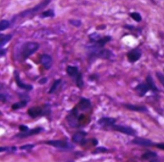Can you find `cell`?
<instances>
[{
    "label": "cell",
    "mask_w": 164,
    "mask_h": 162,
    "mask_svg": "<svg viewBox=\"0 0 164 162\" xmlns=\"http://www.w3.org/2000/svg\"><path fill=\"white\" fill-rule=\"evenodd\" d=\"M42 130H43V128L41 127H36V128H34V129H32L31 130L27 131V132H26L19 133V134H17V135H15V136L17 137V138H26V137H28V136L37 135V134L41 133Z\"/></svg>",
    "instance_id": "4fadbf2b"
},
{
    "label": "cell",
    "mask_w": 164,
    "mask_h": 162,
    "mask_svg": "<svg viewBox=\"0 0 164 162\" xmlns=\"http://www.w3.org/2000/svg\"><path fill=\"white\" fill-rule=\"evenodd\" d=\"M16 150H17V149L15 147H1V148H0V151H1V152H3V151L12 152V151H15Z\"/></svg>",
    "instance_id": "1f68e13d"
},
{
    "label": "cell",
    "mask_w": 164,
    "mask_h": 162,
    "mask_svg": "<svg viewBox=\"0 0 164 162\" xmlns=\"http://www.w3.org/2000/svg\"><path fill=\"white\" fill-rule=\"evenodd\" d=\"M62 80L60 79H58L57 80H55V82L53 83V85H51V88L49 89V91H48V94H53V93L56 91L57 89H58V86L60 85V84L61 83Z\"/></svg>",
    "instance_id": "484cf974"
},
{
    "label": "cell",
    "mask_w": 164,
    "mask_h": 162,
    "mask_svg": "<svg viewBox=\"0 0 164 162\" xmlns=\"http://www.w3.org/2000/svg\"><path fill=\"white\" fill-rule=\"evenodd\" d=\"M67 162H75L74 161H67Z\"/></svg>",
    "instance_id": "7bdbcfd3"
},
{
    "label": "cell",
    "mask_w": 164,
    "mask_h": 162,
    "mask_svg": "<svg viewBox=\"0 0 164 162\" xmlns=\"http://www.w3.org/2000/svg\"><path fill=\"white\" fill-rule=\"evenodd\" d=\"M131 142L134 144L142 145V146H152L154 145L153 142L149 139L140 138V137H137V138H134Z\"/></svg>",
    "instance_id": "2e32d148"
},
{
    "label": "cell",
    "mask_w": 164,
    "mask_h": 162,
    "mask_svg": "<svg viewBox=\"0 0 164 162\" xmlns=\"http://www.w3.org/2000/svg\"><path fill=\"white\" fill-rule=\"evenodd\" d=\"M88 51V58L90 61L94 60L97 58L103 59V60H109L113 57V53L108 49H89Z\"/></svg>",
    "instance_id": "7a4b0ae2"
},
{
    "label": "cell",
    "mask_w": 164,
    "mask_h": 162,
    "mask_svg": "<svg viewBox=\"0 0 164 162\" xmlns=\"http://www.w3.org/2000/svg\"><path fill=\"white\" fill-rule=\"evenodd\" d=\"M41 63L46 70H48L52 67L53 58L48 54H43L41 57Z\"/></svg>",
    "instance_id": "9a60e30c"
},
{
    "label": "cell",
    "mask_w": 164,
    "mask_h": 162,
    "mask_svg": "<svg viewBox=\"0 0 164 162\" xmlns=\"http://www.w3.org/2000/svg\"><path fill=\"white\" fill-rule=\"evenodd\" d=\"M101 28V29H104V28H106V26H105L104 25L103 26H99V27H97V29H98V28Z\"/></svg>",
    "instance_id": "60d3db41"
},
{
    "label": "cell",
    "mask_w": 164,
    "mask_h": 162,
    "mask_svg": "<svg viewBox=\"0 0 164 162\" xmlns=\"http://www.w3.org/2000/svg\"><path fill=\"white\" fill-rule=\"evenodd\" d=\"M101 36L100 33L97 32H94L91 34H90L89 35V39L90 40V42H95L98 41V40H100L101 38Z\"/></svg>",
    "instance_id": "4316f807"
},
{
    "label": "cell",
    "mask_w": 164,
    "mask_h": 162,
    "mask_svg": "<svg viewBox=\"0 0 164 162\" xmlns=\"http://www.w3.org/2000/svg\"><path fill=\"white\" fill-rule=\"evenodd\" d=\"M155 146L157 148L164 151V143H158V144H156Z\"/></svg>",
    "instance_id": "74e56055"
},
{
    "label": "cell",
    "mask_w": 164,
    "mask_h": 162,
    "mask_svg": "<svg viewBox=\"0 0 164 162\" xmlns=\"http://www.w3.org/2000/svg\"><path fill=\"white\" fill-rule=\"evenodd\" d=\"M108 149L104 147H100L98 148H95V150L92 152L93 154H98V153H103V152H107Z\"/></svg>",
    "instance_id": "4dcf8cb0"
},
{
    "label": "cell",
    "mask_w": 164,
    "mask_h": 162,
    "mask_svg": "<svg viewBox=\"0 0 164 162\" xmlns=\"http://www.w3.org/2000/svg\"><path fill=\"white\" fill-rule=\"evenodd\" d=\"M145 81H146V84L147 85V86L149 87V88L150 90H152L153 92H158V90L157 87H156L155 84H154L153 80L152 78V77L151 76H147L146 79H145Z\"/></svg>",
    "instance_id": "44dd1931"
},
{
    "label": "cell",
    "mask_w": 164,
    "mask_h": 162,
    "mask_svg": "<svg viewBox=\"0 0 164 162\" xmlns=\"http://www.w3.org/2000/svg\"><path fill=\"white\" fill-rule=\"evenodd\" d=\"M157 156V154L156 152H153V151H147L145 152V153L142 155V158L143 160H150V159H154Z\"/></svg>",
    "instance_id": "d4e9b609"
},
{
    "label": "cell",
    "mask_w": 164,
    "mask_h": 162,
    "mask_svg": "<svg viewBox=\"0 0 164 162\" xmlns=\"http://www.w3.org/2000/svg\"><path fill=\"white\" fill-rule=\"evenodd\" d=\"M112 40V37L109 35L104 36L98 40V41L95 42H90L86 46V48L89 49H101L104 47V46L107 44L108 42H109Z\"/></svg>",
    "instance_id": "5b68a950"
},
{
    "label": "cell",
    "mask_w": 164,
    "mask_h": 162,
    "mask_svg": "<svg viewBox=\"0 0 164 162\" xmlns=\"http://www.w3.org/2000/svg\"><path fill=\"white\" fill-rule=\"evenodd\" d=\"M40 44L37 42H26L21 45L17 54V59L19 62H24L31 55L35 53L39 49Z\"/></svg>",
    "instance_id": "6da1fadb"
},
{
    "label": "cell",
    "mask_w": 164,
    "mask_h": 162,
    "mask_svg": "<svg viewBox=\"0 0 164 162\" xmlns=\"http://www.w3.org/2000/svg\"><path fill=\"white\" fill-rule=\"evenodd\" d=\"M66 73L70 77L75 78L79 74V69L77 66L68 65L66 67Z\"/></svg>",
    "instance_id": "d6986e66"
},
{
    "label": "cell",
    "mask_w": 164,
    "mask_h": 162,
    "mask_svg": "<svg viewBox=\"0 0 164 162\" xmlns=\"http://www.w3.org/2000/svg\"><path fill=\"white\" fill-rule=\"evenodd\" d=\"M48 82V78H42L41 80L39 81V83L40 85H44Z\"/></svg>",
    "instance_id": "8d00e7d4"
},
{
    "label": "cell",
    "mask_w": 164,
    "mask_h": 162,
    "mask_svg": "<svg viewBox=\"0 0 164 162\" xmlns=\"http://www.w3.org/2000/svg\"><path fill=\"white\" fill-rule=\"evenodd\" d=\"M7 49L1 48V49H0V55H1V57L5 55V54L7 53Z\"/></svg>",
    "instance_id": "f35d334b"
},
{
    "label": "cell",
    "mask_w": 164,
    "mask_h": 162,
    "mask_svg": "<svg viewBox=\"0 0 164 162\" xmlns=\"http://www.w3.org/2000/svg\"><path fill=\"white\" fill-rule=\"evenodd\" d=\"M142 55L141 51L138 48H135L128 52L126 55L128 60L131 63H134L140 58Z\"/></svg>",
    "instance_id": "30bf717a"
},
{
    "label": "cell",
    "mask_w": 164,
    "mask_h": 162,
    "mask_svg": "<svg viewBox=\"0 0 164 162\" xmlns=\"http://www.w3.org/2000/svg\"><path fill=\"white\" fill-rule=\"evenodd\" d=\"M10 26V21L6 19H3L0 22V31L3 32L5 30L8 29Z\"/></svg>",
    "instance_id": "83f0119b"
},
{
    "label": "cell",
    "mask_w": 164,
    "mask_h": 162,
    "mask_svg": "<svg viewBox=\"0 0 164 162\" xmlns=\"http://www.w3.org/2000/svg\"><path fill=\"white\" fill-rule=\"evenodd\" d=\"M78 117V108L76 107L75 108H74L72 111L66 117L68 124L72 127H78L79 124Z\"/></svg>",
    "instance_id": "8992f818"
},
{
    "label": "cell",
    "mask_w": 164,
    "mask_h": 162,
    "mask_svg": "<svg viewBox=\"0 0 164 162\" xmlns=\"http://www.w3.org/2000/svg\"><path fill=\"white\" fill-rule=\"evenodd\" d=\"M50 107L48 105H45L42 107H33L30 108L27 111L29 116L32 118H36L39 116L49 115L51 113Z\"/></svg>",
    "instance_id": "3957f363"
},
{
    "label": "cell",
    "mask_w": 164,
    "mask_h": 162,
    "mask_svg": "<svg viewBox=\"0 0 164 162\" xmlns=\"http://www.w3.org/2000/svg\"><path fill=\"white\" fill-rule=\"evenodd\" d=\"M55 16V13L53 9H48V10L43 11L40 15L41 18H48V17H53Z\"/></svg>",
    "instance_id": "cb8c5ba5"
},
{
    "label": "cell",
    "mask_w": 164,
    "mask_h": 162,
    "mask_svg": "<svg viewBox=\"0 0 164 162\" xmlns=\"http://www.w3.org/2000/svg\"><path fill=\"white\" fill-rule=\"evenodd\" d=\"M14 79L15 81V83H16L17 85L19 87V88L27 90V91H30V90H33V87L32 85H30V84H26L23 82V81L21 80L20 78V75L19 73H18V71L15 70L14 71Z\"/></svg>",
    "instance_id": "9c48e42d"
},
{
    "label": "cell",
    "mask_w": 164,
    "mask_h": 162,
    "mask_svg": "<svg viewBox=\"0 0 164 162\" xmlns=\"http://www.w3.org/2000/svg\"><path fill=\"white\" fill-rule=\"evenodd\" d=\"M87 135V133L85 132H78L75 133L72 136V141L75 143L81 144L82 145H85L86 142L85 136Z\"/></svg>",
    "instance_id": "8fae6325"
},
{
    "label": "cell",
    "mask_w": 164,
    "mask_h": 162,
    "mask_svg": "<svg viewBox=\"0 0 164 162\" xmlns=\"http://www.w3.org/2000/svg\"><path fill=\"white\" fill-rule=\"evenodd\" d=\"M150 162H158L157 160H155V159H152V160H151Z\"/></svg>",
    "instance_id": "b9f144b4"
},
{
    "label": "cell",
    "mask_w": 164,
    "mask_h": 162,
    "mask_svg": "<svg viewBox=\"0 0 164 162\" xmlns=\"http://www.w3.org/2000/svg\"><path fill=\"white\" fill-rule=\"evenodd\" d=\"M98 124L104 127H111L116 123V119L113 117H103L99 119Z\"/></svg>",
    "instance_id": "5bb4252c"
},
{
    "label": "cell",
    "mask_w": 164,
    "mask_h": 162,
    "mask_svg": "<svg viewBox=\"0 0 164 162\" xmlns=\"http://www.w3.org/2000/svg\"><path fill=\"white\" fill-rule=\"evenodd\" d=\"M156 75L157 76L158 78L160 83L162 84L163 87H164V75L163 74H162L160 72H158L156 73Z\"/></svg>",
    "instance_id": "d6a6232c"
},
{
    "label": "cell",
    "mask_w": 164,
    "mask_h": 162,
    "mask_svg": "<svg viewBox=\"0 0 164 162\" xmlns=\"http://www.w3.org/2000/svg\"><path fill=\"white\" fill-rule=\"evenodd\" d=\"M69 24L76 28H79L82 25V22L80 19H69L68 21Z\"/></svg>",
    "instance_id": "f1b7e54d"
},
{
    "label": "cell",
    "mask_w": 164,
    "mask_h": 162,
    "mask_svg": "<svg viewBox=\"0 0 164 162\" xmlns=\"http://www.w3.org/2000/svg\"><path fill=\"white\" fill-rule=\"evenodd\" d=\"M110 128L113 131H116V132H120L129 136H135L136 135V133H137V132H136V131L134 129H133L132 127L129 126L115 125V124H114V125L111 127Z\"/></svg>",
    "instance_id": "ba28073f"
},
{
    "label": "cell",
    "mask_w": 164,
    "mask_h": 162,
    "mask_svg": "<svg viewBox=\"0 0 164 162\" xmlns=\"http://www.w3.org/2000/svg\"><path fill=\"white\" fill-rule=\"evenodd\" d=\"M91 143H92V145L95 146V145H98V141L97 140L95 139V138H93V139L91 140Z\"/></svg>",
    "instance_id": "ab89813d"
},
{
    "label": "cell",
    "mask_w": 164,
    "mask_h": 162,
    "mask_svg": "<svg viewBox=\"0 0 164 162\" xmlns=\"http://www.w3.org/2000/svg\"><path fill=\"white\" fill-rule=\"evenodd\" d=\"M124 107L128 109L129 110L135 111H140V112H145L147 111V108L144 107V106H138L135 105H130V104H124Z\"/></svg>",
    "instance_id": "ac0fdd59"
},
{
    "label": "cell",
    "mask_w": 164,
    "mask_h": 162,
    "mask_svg": "<svg viewBox=\"0 0 164 162\" xmlns=\"http://www.w3.org/2000/svg\"><path fill=\"white\" fill-rule=\"evenodd\" d=\"M129 16L136 22H140L142 21V17L140 14L137 13V12H132V13H130L129 14Z\"/></svg>",
    "instance_id": "f546056e"
},
{
    "label": "cell",
    "mask_w": 164,
    "mask_h": 162,
    "mask_svg": "<svg viewBox=\"0 0 164 162\" xmlns=\"http://www.w3.org/2000/svg\"><path fill=\"white\" fill-rule=\"evenodd\" d=\"M12 39V35H11V34H8V35H3V34H1L0 35V48H3V47L7 44Z\"/></svg>",
    "instance_id": "ffe728a7"
},
{
    "label": "cell",
    "mask_w": 164,
    "mask_h": 162,
    "mask_svg": "<svg viewBox=\"0 0 164 162\" xmlns=\"http://www.w3.org/2000/svg\"><path fill=\"white\" fill-rule=\"evenodd\" d=\"M45 144L62 149H73L75 147L71 143L64 141H46Z\"/></svg>",
    "instance_id": "52a82bcc"
},
{
    "label": "cell",
    "mask_w": 164,
    "mask_h": 162,
    "mask_svg": "<svg viewBox=\"0 0 164 162\" xmlns=\"http://www.w3.org/2000/svg\"><path fill=\"white\" fill-rule=\"evenodd\" d=\"M51 0H43L42 1L39 3V4L35 5L32 8L27 9V10L21 12L19 14V16L24 18L31 16V15H34L35 13H37L38 12L41 11L43 9H44L46 7H48V5L50 3Z\"/></svg>",
    "instance_id": "277c9868"
},
{
    "label": "cell",
    "mask_w": 164,
    "mask_h": 162,
    "mask_svg": "<svg viewBox=\"0 0 164 162\" xmlns=\"http://www.w3.org/2000/svg\"><path fill=\"white\" fill-rule=\"evenodd\" d=\"M33 144H26L21 146L20 149H21V150H29V149H32V148H33Z\"/></svg>",
    "instance_id": "836d02e7"
},
{
    "label": "cell",
    "mask_w": 164,
    "mask_h": 162,
    "mask_svg": "<svg viewBox=\"0 0 164 162\" xmlns=\"http://www.w3.org/2000/svg\"><path fill=\"white\" fill-rule=\"evenodd\" d=\"M28 100H22L17 102H15V103L12 105V109L14 110H15L25 107L28 104Z\"/></svg>",
    "instance_id": "7402d4cb"
},
{
    "label": "cell",
    "mask_w": 164,
    "mask_h": 162,
    "mask_svg": "<svg viewBox=\"0 0 164 162\" xmlns=\"http://www.w3.org/2000/svg\"><path fill=\"white\" fill-rule=\"evenodd\" d=\"M135 90H136V92H137V94L139 96L143 97V96H145V94H146L150 89L149 88V87L147 86L146 83H142L138 84V85L135 88Z\"/></svg>",
    "instance_id": "e0dca14e"
},
{
    "label": "cell",
    "mask_w": 164,
    "mask_h": 162,
    "mask_svg": "<svg viewBox=\"0 0 164 162\" xmlns=\"http://www.w3.org/2000/svg\"><path fill=\"white\" fill-rule=\"evenodd\" d=\"M78 110L82 111H88L91 110L92 104L89 99L82 98L79 101L78 105L76 106Z\"/></svg>",
    "instance_id": "7c38bea8"
},
{
    "label": "cell",
    "mask_w": 164,
    "mask_h": 162,
    "mask_svg": "<svg viewBox=\"0 0 164 162\" xmlns=\"http://www.w3.org/2000/svg\"><path fill=\"white\" fill-rule=\"evenodd\" d=\"M76 85L79 89H82L84 87V81L83 79V76L82 73H79V74L75 77Z\"/></svg>",
    "instance_id": "603a6c76"
},
{
    "label": "cell",
    "mask_w": 164,
    "mask_h": 162,
    "mask_svg": "<svg viewBox=\"0 0 164 162\" xmlns=\"http://www.w3.org/2000/svg\"><path fill=\"white\" fill-rule=\"evenodd\" d=\"M7 98H8V96L7 94L1 93V94H0V99H1V101L3 102H5L6 101H7Z\"/></svg>",
    "instance_id": "e575fe53"
},
{
    "label": "cell",
    "mask_w": 164,
    "mask_h": 162,
    "mask_svg": "<svg viewBox=\"0 0 164 162\" xmlns=\"http://www.w3.org/2000/svg\"><path fill=\"white\" fill-rule=\"evenodd\" d=\"M19 129L21 131V132H26L27 131L29 130L28 127L27 126H24V125H21L19 127Z\"/></svg>",
    "instance_id": "d590c367"
}]
</instances>
